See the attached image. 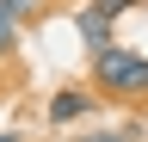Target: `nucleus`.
Wrapping results in <instances>:
<instances>
[{
	"mask_svg": "<svg viewBox=\"0 0 148 142\" xmlns=\"http://www.w3.org/2000/svg\"><path fill=\"white\" fill-rule=\"evenodd\" d=\"M92 86L105 99H148V56H136L130 43H105L92 56Z\"/></svg>",
	"mask_w": 148,
	"mask_h": 142,
	"instance_id": "1",
	"label": "nucleus"
},
{
	"mask_svg": "<svg viewBox=\"0 0 148 142\" xmlns=\"http://www.w3.org/2000/svg\"><path fill=\"white\" fill-rule=\"evenodd\" d=\"M92 6H99V12H105V19H111V25H117V19H123V12H130V6H142V0H92Z\"/></svg>",
	"mask_w": 148,
	"mask_h": 142,
	"instance_id": "6",
	"label": "nucleus"
},
{
	"mask_svg": "<svg viewBox=\"0 0 148 142\" xmlns=\"http://www.w3.org/2000/svg\"><path fill=\"white\" fill-rule=\"evenodd\" d=\"M12 43H18V19H12L6 0H0V56H12Z\"/></svg>",
	"mask_w": 148,
	"mask_h": 142,
	"instance_id": "5",
	"label": "nucleus"
},
{
	"mask_svg": "<svg viewBox=\"0 0 148 142\" xmlns=\"http://www.w3.org/2000/svg\"><path fill=\"white\" fill-rule=\"evenodd\" d=\"M142 117H123V123H111V130H80V142H142Z\"/></svg>",
	"mask_w": 148,
	"mask_h": 142,
	"instance_id": "4",
	"label": "nucleus"
},
{
	"mask_svg": "<svg viewBox=\"0 0 148 142\" xmlns=\"http://www.w3.org/2000/svg\"><path fill=\"white\" fill-rule=\"evenodd\" d=\"M92 105H99V99H92L86 86H62V93L49 99V123H86Z\"/></svg>",
	"mask_w": 148,
	"mask_h": 142,
	"instance_id": "2",
	"label": "nucleus"
},
{
	"mask_svg": "<svg viewBox=\"0 0 148 142\" xmlns=\"http://www.w3.org/2000/svg\"><path fill=\"white\" fill-rule=\"evenodd\" d=\"M0 142H18V136H12V130H0Z\"/></svg>",
	"mask_w": 148,
	"mask_h": 142,
	"instance_id": "8",
	"label": "nucleus"
},
{
	"mask_svg": "<svg viewBox=\"0 0 148 142\" xmlns=\"http://www.w3.org/2000/svg\"><path fill=\"white\" fill-rule=\"evenodd\" d=\"M6 6H12V19L25 25V19H37V12H43V0H6Z\"/></svg>",
	"mask_w": 148,
	"mask_h": 142,
	"instance_id": "7",
	"label": "nucleus"
},
{
	"mask_svg": "<svg viewBox=\"0 0 148 142\" xmlns=\"http://www.w3.org/2000/svg\"><path fill=\"white\" fill-rule=\"evenodd\" d=\"M74 31H80V43L92 49V56H99V49H105V43H117V37H111V19H105V12H99V6H92V0H86V6H80V12H74Z\"/></svg>",
	"mask_w": 148,
	"mask_h": 142,
	"instance_id": "3",
	"label": "nucleus"
}]
</instances>
